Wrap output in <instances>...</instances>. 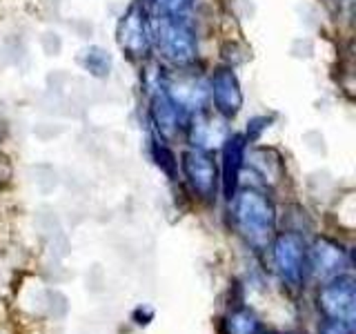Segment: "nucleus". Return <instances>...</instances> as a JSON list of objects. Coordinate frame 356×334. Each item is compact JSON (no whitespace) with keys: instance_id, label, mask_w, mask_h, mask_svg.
Masks as SVG:
<instances>
[{"instance_id":"9b49d317","label":"nucleus","mask_w":356,"mask_h":334,"mask_svg":"<svg viewBox=\"0 0 356 334\" xmlns=\"http://www.w3.org/2000/svg\"><path fill=\"white\" fill-rule=\"evenodd\" d=\"M314 259H316L318 270L321 267L323 270H334V267H339L343 263V250L330 241H318L314 248Z\"/></svg>"},{"instance_id":"f03ea898","label":"nucleus","mask_w":356,"mask_h":334,"mask_svg":"<svg viewBox=\"0 0 356 334\" xmlns=\"http://www.w3.org/2000/svg\"><path fill=\"white\" fill-rule=\"evenodd\" d=\"M234 223L252 245H265L274 234V207L265 194L243 189L238 196H234Z\"/></svg>"},{"instance_id":"0eeeda50","label":"nucleus","mask_w":356,"mask_h":334,"mask_svg":"<svg viewBox=\"0 0 356 334\" xmlns=\"http://www.w3.org/2000/svg\"><path fill=\"white\" fill-rule=\"evenodd\" d=\"M149 114H152V122L156 125V132L161 134V138H167V141L176 138L181 129H187V122L192 118L183 114V111L172 103L161 85L156 87V92L152 94Z\"/></svg>"},{"instance_id":"423d86ee","label":"nucleus","mask_w":356,"mask_h":334,"mask_svg":"<svg viewBox=\"0 0 356 334\" xmlns=\"http://www.w3.org/2000/svg\"><path fill=\"white\" fill-rule=\"evenodd\" d=\"M209 98L214 109L222 118H234L243 107V92L241 83L234 70L229 67H218L209 81Z\"/></svg>"},{"instance_id":"7ed1b4c3","label":"nucleus","mask_w":356,"mask_h":334,"mask_svg":"<svg viewBox=\"0 0 356 334\" xmlns=\"http://www.w3.org/2000/svg\"><path fill=\"white\" fill-rule=\"evenodd\" d=\"M118 47L125 51L129 58L143 61L147 58L152 49V33H149V14L143 3H134L122 18L118 20L116 29Z\"/></svg>"},{"instance_id":"20e7f679","label":"nucleus","mask_w":356,"mask_h":334,"mask_svg":"<svg viewBox=\"0 0 356 334\" xmlns=\"http://www.w3.org/2000/svg\"><path fill=\"white\" fill-rule=\"evenodd\" d=\"M163 92L170 96L172 103L183 111V114L192 116L196 111L205 107V98L209 96L207 85L196 78L194 74H187L185 70L174 72V74H165L161 76Z\"/></svg>"},{"instance_id":"f8f14e48","label":"nucleus","mask_w":356,"mask_h":334,"mask_svg":"<svg viewBox=\"0 0 356 334\" xmlns=\"http://www.w3.org/2000/svg\"><path fill=\"white\" fill-rule=\"evenodd\" d=\"M192 0H149L152 16H183Z\"/></svg>"},{"instance_id":"39448f33","label":"nucleus","mask_w":356,"mask_h":334,"mask_svg":"<svg viewBox=\"0 0 356 334\" xmlns=\"http://www.w3.org/2000/svg\"><path fill=\"white\" fill-rule=\"evenodd\" d=\"M183 172L196 194H200L203 198L214 196L218 183V170H216V161L211 159V154L207 150H198V148L187 150L183 154Z\"/></svg>"},{"instance_id":"f257e3e1","label":"nucleus","mask_w":356,"mask_h":334,"mask_svg":"<svg viewBox=\"0 0 356 334\" xmlns=\"http://www.w3.org/2000/svg\"><path fill=\"white\" fill-rule=\"evenodd\" d=\"M152 47L176 70H187L198 56L196 31L185 16H152Z\"/></svg>"},{"instance_id":"1a4fd4ad","label":"nucleus","mask_w":356,"mask_h":334,"mask_svg":"<svg viewBox=\"0 0 356 334\" xmlns=\"http://www.w3.org/2000/svg\"><path fill=\"white\" fill-rule=\"evenodd\" d=\"M303 241L296 234H283L278 237L276 245H274V256L276 263L281 267V272L287 278H298L300 276V267H303Z\"/></svg>"},{"instance_id":"9d476101","label":"nucleus","mask_w":356,"mask_h":334,"mask_svg":"<svg viewBox=\"0 0 356 334\" xmlns=\"http://www.w3.org/2000/svg\"><path fill=\"white\" fill-rule=\"evenodd\" d=\"M78 61H81L85 70L96 78H105L111 70V56L103 47H87Z\"/></svg>"},{"instance_id":"ddd939ff","label":"nucleus","mask_w":356,"mask_h":334,"mask_svg":"<svg viewBox=\"0 0 356 334\" xmlns=\"http://www.w3.org/2000/svg\"><path fill=\"white\" fill-rule=\"evenodd\" d=\"M154 150H156V159H159V165H163L165 167V172H170V174H174V156H172V152L165 148V145L161 143H156L154 145Z\"/></svg>"},{"instance_id":"6e6552de","label":"nucleus","mask_w":356,"mask_h":334,"mask_svg":"<svg viewBox=\"0 0 356 334\" xmlns=\"http://www.w3.org/2000/svg\"><path fill=\"white\" fill-rule=\"evenodd\" d=\"M245 148H248V138L243 134H232V136L225 138V145H222V192H225L229 200L238 185V174L245 161Z\"/></svg>"}]
</instances>
